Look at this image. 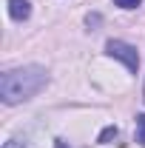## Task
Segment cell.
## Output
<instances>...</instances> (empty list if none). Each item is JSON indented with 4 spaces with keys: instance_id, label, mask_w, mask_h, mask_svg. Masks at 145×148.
<instances>
[{
    "instance_id": "cell-6",
    "label": "cell",
    "mask_w": 145,
    "mask_h": 148,
    "mask_svg": "<svg viewBox=\"0 0 145 148\" xmlns=\"http://www.w3.org/2000/svg\"><path fill=\"white\" fill-rule=\"evenodd\" d=\"M142 0H114V6H120V9H137Z\"/></svg>"
},
{
    "instance_id": "cell-3",
    "label": "cell",
    "mask_w": 145,
    "mask_h": 148,
    "mask_svg": "<svg viewBox=\"0 0 145 148\" xmlns=\"http://www.w3.org/2000/svg\"><path fill=\"white\" fill-rule=\"evenodd\" d=\"M9 14H12V20H17V23L29 20V14H31L29 0H9Z\"/></svg>"
},
{
    "instance_id": "cell-2",
    "label": "cell",
    "mask_w": 145,
    "mask_h": 148,
    "mask_svg": "<svg viewBox=\"0 0 145 148\" xmlns=\"http://www.w3.org/2000/svg\"><path fill=\"white\" fill-rule=\"evenodd\" d=\"M105 54L108 57H117V60H122L125 63V69L131 74L140 71V54H137V49L131 46V43H122V40H108L105 43Z\"/></svg>"
},
{
    "instance_id": "cell-8",
    "label": "cell",
    "mask_w": 145,
    "mask_h": 148,
    "mask_svg": "<svg viewBox=\"0 0 145 148\" xmlns=\"http://www.w3.org/2000/svg\"><path fill=\"white\" fill-rule=\"evenodd\" d=\"M85 23H88V29H91V26H100V23H103V17H100V14H88V17H85Z\"/></svg>"
},
{
    "instance_id": "cell-7",
    "label": "cell",
    "mask_w": 145,
    "mask_h": 148,
    "mask_svg": "<svg viewBox=\"0 0 145 148\" xmlns=\"http://www.w3.org/2000/svg\"><path fill=\"white\" fill-rule=\"evenodd\" d=\"M3 148H29V145H26V140H20V137H14V140H9V143H6Z\"/></svg>"
},
{
    "instance_id": "cell-10",
    "label": "cell",
    "mask_w": 145,
    "mask_h": 148,
    "mask_svg": "<svg viewBox=\"0 0 145 148\" xmlns=\"http://www.w3.org/2000/svg\"><path fill=\"white\" fill-rule=\"evenodd\" d=\"M142 100H145V88H142Z\"/></svg>"
},
{
    "instance_id": "cell-5",
    "label": "cell",
    "mask_w": 145,
    "mask_h": 148,
    "mask_svg": "<svg viewBox=\"0 0 145 148\" xmlns=\"http://www.w3.org/2000/svg\"><path fill=\"white\" fill-rule=\"evenodd\" d=\"M137 143L145 148V114H137Z\"/></svg>"
},
{
    "instance_id": "cell-1",
    "label": "cell",
    "mask_w": 145,
    "mask_h": 148,
    "mask_svg": "<svg viewBox=\"0 0 145 148\" xmlns=\"http://www.w3.org/2000/svg\"><path fill=\"white\" fill-rule=\"evenodd\" d=\"M46 83H49V74H46L43 66L9 69V71L0 77V100L6 106H17L23 100H31Z\"/></svg>"
},
{
    "instance_id": "cell-4",
    "label": "cell",
    "mask_w": 145,
    "mask_h": 148,
    "mask_svg": "<svg viewBox=\"0 0 145 148\" xmlns=\"http://www.w3.org/2000/svg\"><path fill=\"white\" fill-rule=\"evenodd\" d=\"M117 134H120V128H117V125H108V128H103V131H100L97 143H103V145H105V143H111V140H117Z\"/></svg>"
},
{
    "instance_id": "cell-9",
    "label": "cell",
    "mask_w": 145,
    "mask_h": 148,
    "mask_svg": "<svg viewBox=\"0 0 145 148\" xmlns=\"http://www.w3.org/2000/svg\"><path fill=\"white\" fill-rule=\"evenodd\" d=\"M54 148H71L68 143H63V140H54Z\"/></svg>"
}]
</instances>
